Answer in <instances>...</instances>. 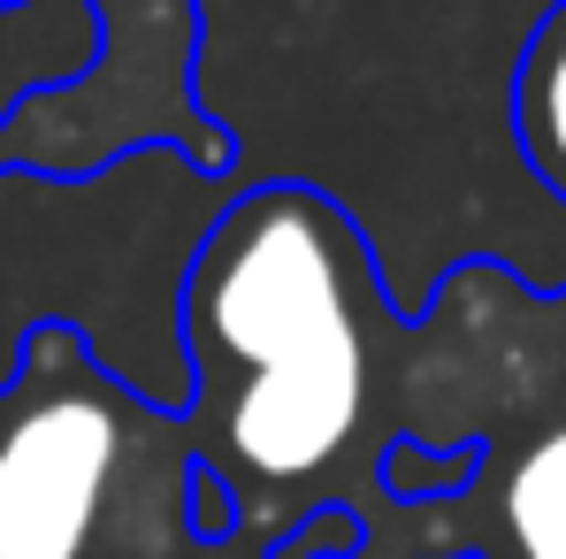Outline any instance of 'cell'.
<instances>
[{
    "instance_id": "1",
    "label": "cell",
    "mask_w": 566,
    "mask_h": 559,
    "mask_svg": "<svg viewBox=\"0 0 566 559\" xmlns=\"http://www.w3.org/2000/svg\"><path fill=\"white\" fill-rule=\"evenodd\" d=\"M376 299L360 230L306 185L245 191L207 230L185 283V437L230 490H298L353 453L376 398Z\"/></svg>"
},
{
    "instance_id": "2",
    "label": "cell",
    "mask_w": 566,
    "mask_h": 559,
    "mask_svg": "<svg viewBox=\"0 0 566 559\" xmlns=\"http://www.w3.org/2000/svg\"><path fill=\"white\" fill-rule=\"evenodd\" d=\"M185 414L130 398L70 322H31L0 383V559H169L191 545Z\"/></svg>"
},
{
    "instance_id": "3",
    "label": "cell",
    "mask_w": 566,
    "mask_h": 559,
    "mask_svg": "<svg viewBox=\"0 0 566 559\" xmlns=\"http://www.w3.org/2000/svg\"><path fill=\"white\" fill-rule=\"evenodd\" d=\"M99 62L39 85L0 115V169L31 177H93L130 146H177L207 177L230 169V146L199 115L191 54H199V8L191 0H93Z\"/></svg>"
},
{
    "instance_id": "4",
    "label": "cell",
    "mask_w": 566,
    "mask_h": 559,
    "mask_svg": "<svg viewBox=\"0 0 566 559\" xmlns=\"http://www.w3.org/2000/svg\"><path fill=\"white\" fill-rule=\"evenodd\" d=\"M490 475V521L474 559H566V414L536 422L505 460L482 453Z\"/></svg>"
},
{
    "instance_id": "5",
    "label": "cell",
    "mask_w": 566,
    "mask_h": 559,
    "mask_svg": "<svg viewBox=\"0 0 566 559\" xmlns=\"http://www.w3.org/2000/svg\"><path fill=\"white\" fill-rule=\"evenodd\" d=\"M513 138L536 169V185L566 199V0L528 31L513 70Z\"/></svg>"
},
{
    "instance_id": "6",
    "label": "cell",
    "mask_w": 566,
    "mask_h": 559,
    "mask_svg": "<svg viewBox=\"0 0 566 559\" xmlns=\"http://www.w3.org/2000/svg\"><path fill=\"white\" fill-rule=\"evenodd\" d=\"M0 8H8V0H0Z\"/></svg>"
}]
</instances>
